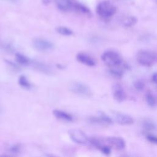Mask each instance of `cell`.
I'll return each mask as SVG.
<instances>
[{"label": "cell", "instance_id": "1", "mask_svg": "<svg viewBox=\"0 0 157 157\" xmlns=\"http://www.w3.org/2000/svg\"><path fill=\"white\" fill-rule=\"evenodd\" d=\"M101 59L109 68L121 66L124 63L121 55L113 50L104 52L101 55Z\"/></svg>", "mask_w": 157, "mask_h": 157}, {"label": "cell", "instance_id": "2", "mask_svg": "<svg viewBox=\"0 0 157 157\" xmlns=\"http://www.w3.org/2000/svg\"><path fill=\"white\" fill-rule=\"evenodd\" d=\"M97 14L102 19L110 18L116 13V7L109 1L104 0L100 2L96 6Z\"/></svg>", "mask_w": 157, "mask_h": 157}, {"label": "cell", "instance_id": "3", "mask_svg": "<svg viewBox=\"0 0 157 157\" xmlns=\"http://www.w3.org/2000/svg\"><path fill=\"white\" fill-rule=\"evenodd\" d=\"M137 60L141 65L149 67L153 64L155 60V55L151 51L140 50L137 54Z\"/></svg>", "mask_w": 157, "mask_h": 157}, {"label": "cell", "instance_id": "4", "mask_svg": "<svg viewBox=\"0 0 157 157\" xmlns=\"http://www.w3.org/2000/svg\"><path fill=\"white\" fill-rule=\"evenodd\" d=\"M69 90L71 92L82 97H90L92 95V91L90 87L83 83L75 82L69 86Z\"/></svg>", "mask_w": 157, "mask_h": 157}, {"label": "cell", "instance_id": "5", "mask_svg": "<svg viewBox=\"0 0 157 157\" xmlns=\"http://www.w3.org/2000/svg\"><path fill=\"white\" fill-rule=\"evenodd\" d=\"M71 139L78 144H86L88 142L89 138L80 129H72L68 132Z\"/></svg>", "mask_w": 157, "mask_h": 157}, {"label": "cell", "instance_id": "6", "mask_svg": "<svg viewBox=\"0 0 157 157\" xmlns=\"http://www.w3.org/2000/svg\"><path fill=\"white\" fill-rule=\"evenodd\" d=\"M33 47L40 52L50 51L54 48V44L50 40L43 38H36L33 41Z\"/></svg>", "mask_w": 157, "mask_h": 157}, {"label": "cell", "instance_id": "7", "mask_svg": "<svg viewBox=\"0 0 157 157\" xmlns=\"http://www.w3.org/2000/svg\"><path fill=\"white\" fill-rule=\"evenodd\" d=\"M90 123L102 126H108L113 124L112 119L104 112H99L97 116H92L88 118Z\"/></svg>", "mask_w": 157, "mask_h": 157}, {"label": "cell", "instance_id": "8", "mask_svg": "<svg viewBox=\"0 0 157 157\" xmlns=\"http://www.w3.org/2000/svg\"><path fill=\"white\" fill-rule=\"evenodd\" d=\"M105 140L109 145L118 150H123L126 147V142L124 140L123 138L120 137H116V136L107 137Z\"/></svg>", "mask_w": 157, "mask_h": 157}, {"label": "cell", "instance_id": "9", "mask_svg": "<svg viewBox=\"0 0 157 157\" xmlns=\"http://www.w3.org/2000/svg\"><path fill=\"white\" fill-rule=\"evenodd\" d=\"M113 97L118 102H123L126 98V94L123 86L117 83L113 86Z\"/></svg>", "mask_w": 157, "mask_h": 157}, {"label": "cell", "instance_id": "10", "mask_svg": "<svg viewBox=\"0 0 157 157\" xmlns=\"http://www.w3.org/2000/svg\"><path fill=\"white\" fill-rule=\"evenodd\" d=\"M76 59L80 63L87 66L93 67L96 64L94 59L85 53H78L76 55Z\"/></svg>", "mask_w": 157, "mask_h": 157}, {"label": "cell", "instance_id": "11", "mask_svg": "<svg viewBox=\"0 0 157 157\" xmlns=\"http://www.w3.org/2000/svg\"><path fill=\"white\" fill-rule=\"evenodd\" d=\"M115 119L121 125H130L134 123V119L131 116L120 112H116L115 113Z\"/></svg>", "mask_w": 157, "mask_h": 157}, {"label": "cell", "instance_id": "12", "mask_svg": "<svg viewBox=\"0 0 157 157\" xmlns=\"http://www.w3.org/2000/svg\"><path fill=\"white\" fill-rule=\"evenodd\" d=\"M72 10H74L75 12L86 15L88 17H91L92 16V13L91 10L86 6L82 4V3L77 2L75 0H73Z\"/></svg>", "mask_w": 157, "mask_h": 157}, {"label": "cell", "instance_id": "13", "mask_svg": "<svg viewBox=\"0 0 157 157\" xmlns=\"http://www.w3.org/2000/svg\"><path fill=\"white\" fill-rule=\"evenodd\" d=\"M53 115L58 120L67 121V122H72L74 120V117L70 113L59 110V109H55L52 112Z\"/></svg>", "mask_w": 157, "mask_h": 157}, {"label": "cell", "instance_id": "14", "mask_svg": "<svg viewBox=\"0 0 157 157\" xmlns=\"http://www.w3.org/2000/svg\"><path fill=\"white\" fill-rule=\"evenodd\" d=\"M73 0H57L56 6L63 12H67L72 9Z\"/></svg>", "mask_w": 157, "mask_h": 157}, {"label": "cell", "instance_id": "15", "mask_svg": "<svg viewBox=\"0 0 157 157\" xmlns=\"http://www.w3.org/2000/svg\"><path fill=\"white\" fill-rule=\"evenodd\" d=\"M15 58L17 63L22 66H27L30 63L29 59L24 55L20 53H17L15 54Z\"/></svg>", "mask_w": 157, "mask_h": 157}, {"label": "cell", "instance_id": "16", "mask_svg": "<svg viewBox=\"0 0 157 157\" xmlns=\"http://www.w3.org/2000/svg\"><path fill=\"white\" fill-rule=\"evenodd\" d=\"M137 21V19L134 16H128L125 17L122 20V25L123 26L129 28L134 26Z\"/></svg>", "mask_w": 157, "mask_h": 157}, {"label": "cell", "instance_id": "17", "mask_svg": "<svg viewBox=\"0 0 157 157\" xmlns=\"http://www.w3.org/2000/svg\"><path fill=\"white\" fill-rule=\"evenodd\" d=\"M142 127L146 131H153L156 129V124L149 119L144 120L142 122Z\"/></svg>", "mask_w": 157, "mask_h": 157}, {"label": "cell", "instance_id": "18", "mask_svg": "<svg viewBox=\"0 0 157 157\" xmlns=\"http://www.w3.org/2000/svg\"><path fill=\"white\" fill-rule=\"evenodd\" d=\"M18 85L23 88L30 89L31 88V83L29 82L26 77L25 75H20L18 77Z\"/></svg>", "mask_w": 157, "mask_h": 157}, {"label": "cell", "instance_id": "19", "mask_svg": "<svg viewBox=\"0 0 157 157\" xmlns=\"http://www.w3.org/2000/svg\"><path fill=\"white\" fill-rule=\"evenodd\" d=\"M55 29L58 34L64 36H69L73 34V31L67 27L58 26Z\"/></svg>", "mask_w": 157, "mask_h": 157}, {"label": "cell", "instance_id": "20", "mask_svg": "<svg viewBox=\"0 0 157 157\" xmlns=\"http://www.w3.org/2000/svg\"><path fill=\"white\" fill-rule=\"evenodd\" d=\"M145 99L147 104L150 107H154L156 105V101L155 97L151 91H148L145 95Z\"/></svg>", "mask_w": 157, "mask_h": 157}, {"label": "cell", "instance_id": "21", "mask_svg": "<svg viewBox=\"0 0 157 157\" xmlns=\"http://www.w3.org/2000/svg\"><path fill=\"white\" fill-rule=\"evenodd\" d=\"M34 64L37 69L40 70L42 72L47 73V74H48V73L51 72L50 68L47 65H46L44 63H39V62H34Z\"/></svg>", "mask_w": 157, "mask_h": 157}, {"label": "cell", "instance_id": "22", "mask_svg": "<svg viewBox=\"0 0 157 157\" xmlns=\"http://www.w3.org/2000/svg\"><path fill=\"white\" fill-rule=\"evenodd\" d=\"M134 86L137 91H142L145 88V83L141 80H137L134 82Z\"/></svg>", "mask_w": 157, "mask_h": 157}, {"label": "cell", "instance_id": "23", "mask_svg": "<svg viewBox=\"0 0 157 157\" xmlns=\"http://www.w3.org/2000/svg\"><path fill=\"white\" fill-rule=\"evenodd\" d=\"M146 139L150 143L157 145V136L153 134H147L146 136Z\"/></svg>", "mask_w": 157, "mask_h": 157}, {"label": "cell", "instance_id": "24", "mask_svg": "<svg viewBox=\"0 0 157 157\" xmlns=\"http://www.w3.org/2000/svg\"><path fill=\"white\" fill-rule=\"evenodd\" d=\"M20 150V147L18 144H14L12 146H10L9 148V151L10 153H14V154H16V153H18Z\"/></svg>", "mask_w": 157, "mask_h": 157}, {"label": "cell", "instance_id": "25", "mask_svg": "<svg viewBox=\"0 0 157 157\" xmlns=\"http://www.w3.org/2000/svg\"><path fill=\"white\" fill-rule=\"evenodd\" d=\"M2 48H4V50H5L6 51H7V52H13V48L11 44H9V43H6V44H2Z\"/></svg>", "mask_w": 157, "mask_h": 157}, {"label": "cell", "instance_id": "26", "mask_svg": "<svg viewBox=\"0 0 157 157\" xmlns=\"http://www.w3.org/2000/svg\"><path fill=\"white\" fill-rule=\"evenodd\" d=\"M151 82L154 85L157 86V72H154L151 75Z\"/></svg>", "mask_w": 157, "mask_h": 157}, {"label": "cell", "instance_id": "27", "mask_svg": "<svg viewBox=\"0 0 157 157\" xmlns=\"http://www.w3.org/2000/svg\"><path fill=\"white\" fill-rule=\"evenodd\" d=\"M56 1L57 0H42V2L44 5H48L53 2Z\"/></svg>", "mask_w": 157, "mask_h": 157}, {"label": "cell", "instance_id": "28", "mask_svg": "<svg viewBox=\"0 0 157 157\" xmlns=\"http://www.w3.org/2000/svg\"><path fill=\"white\" fill-rule=\"evenodd\" d=\"M9 1H12V2H15V1H17V0H9Z\"/></svg>", "mask_w": 157, "mask_h": 157}]
</instances>
